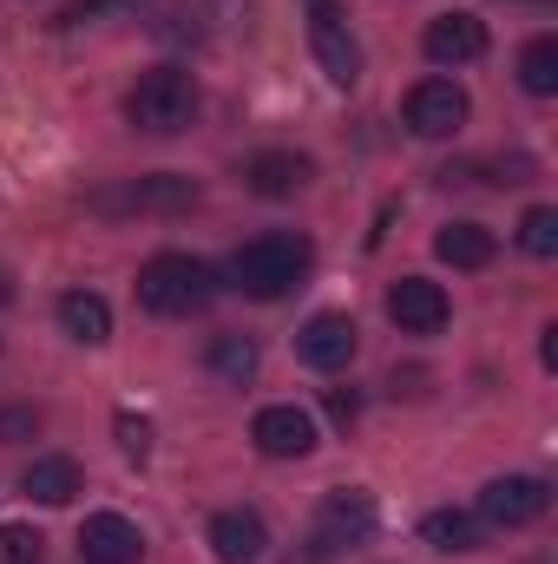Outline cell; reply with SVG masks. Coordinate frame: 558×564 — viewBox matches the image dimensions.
Segmentation results:
<instances>
[{
    "mask_svg": "<svg viewBox=\"0 0 558 564\" xmlns=\"http://www.w3.org/2000/svg\"><path fill=\"white\" fill-rule=\"evenodd\" d=\"M362 539H375V499L368 492H329L322 512H315V564L335 558V552H355Z\"/></svg>",
    "mask_w": 558,
    "mask_h": 564,
    "instance_id": "277c9868",
    "label": "cell"
},
{
    "mask_svg": "<svg viewBox=\"0 0 558 564\" xmlns=\"http://www.w3.org/2000/svg\"><path fill=\"white\" fill-rule=\"evenodd\" d=\"M211 552H217V564H257L270 552V525H264L257 512L230 506V512L211 519Z\"/></svg>",
    "mask_w": 558,
    "mask_h": 564,
    "instance_id": "4fadbf2b",
    "label": "cell"
},
{
    "mask_svg": "<svg viewBox=\"0 0 558 564\" xmlns=\"http://www.w3.org/2000/svg\"><path fill=\"white\" fill-rule=\"evenodd\" d=\"M309 177H315V164H309L302 151H257V158L244 164V184H250L257 197H296Z\"/></svg>",
    "mask_w": 558,
    "mask_h": 564,
    "instance_id": "5bb4252c",
    "label": "cell"
},
{
    "mask_svg": "<svg viewBox=\"0 0 558 564\" xmlns=\"http://www.w3.org/2000/svg\"><path fill=\"white\" fill-rule=\"evenodd\" d=\"M420 46H427L433 66H473V59L486 53V20H473V13H440V20H427Z\"/></svg>",
    "mask_w": 558,
    "mask_h": 564,
    "instance_id": "8fae6325",
    "label": "cell"
},
{
    "mask_svg": "<svg viewBox=\"0 0 558 564\" xmlns=\"http://www.w3.org/2000/svg\"><path fill=\"white\" fill-rule=\"evenodd\" d=\"M546 506H552V486H546V479H533V473L486 479V492H480V519H486V525H500V532H519V525L546 519Z\"/></svg>",
    "mask_w": 558,
    "mask_h": 564,
    "instance_id": "5b68a950",
    "label": "cell"
},
{
    "mask_svg": "<svg viewBox=\"0 0 558 564\" xmlns=\"http://www.w3.org/2000/svg\"><path fill=\"white\" fill-rule=\"evenodd\" d=\"M309 237H289V230H270V237H257V243H244L237 257H230V282L250 295V302H277L289 295L296 282L309 276Z\"/></svg>",
    "mask_w": 558,
    "mask_h": 564,
    "instance_id": "6da1fadb",
    "label": "cell"
},
{
    "mask_svg": "<svg viewBox=\"0 0 558 564\" xmlns=\"http://www.w3.org/2000/svg\"><path fill=\"white\" fill-rule=\"evenodd\" d=\"M257 361H264V355H257V341H250V335H237V328L211 335V348H204V368H211L217 381H237V388L257 375Z\"/></svg>",
    "mask_w": 558,
    "mask_h": 564,
    "instance_id": "ac0fdd59",
    "label": "cell"
},
{
    "mask_svg": "<svg viewBox=\"0 0 558 564\" xmlns=\"http://www.w3.org/2000/svg\"><path fill=\"white\" fill-rule=\"evenodd\" d=\"M46 558V539L33 525H0V564H40Z\"/></svg>",
    "mask_w": 558,
    "mask_h": 564,
    "instance_id": "603a6c76",
    "label": "cell"
},
{
    "mask_svg": "<svg viewBox=\"0 0 558 564\" xmlns=\"http://www.w3.org/2000/svg\"><path fill=\"white\" fill-rule=\"evenodd\" d=\"M250 440H257V453L264 459H309L315 453V414L309 408H264L257 421H250Z\"/></svg>",
    "mask_w": 558,
    "mask_h": 564,
    "instance_id": "9c48e42d",
    "label": "cell"
},
{
    "mask_svg": "<svg viewBox=\"0 0 558 564\" xmlns=\"http://www.w3.org/2000/svg\"><path fill=\"white\" fill-rule=\"evenodd\" d=\"M539 361H546V368H558V328H546V341H539Z\"/></svg>",
    "mask_w": 558,
    "mask_h": 564,
    "instance_id": "4316f807",
    "label": "cell"
},
{
    "mask_svg": "<svg viewBox=\"0 0 558 564\" xmlns=\"http://www.w3.org/2000/svg\"><path fill=\"white\" fill-rule=\"evenodd\" d=\"M420 539L433 545V552H480V519L473 512H427L420 519Z\"/></svg>",
    "mask_w": 558,
    "mask_h": 564,
    "instance_id": "ffe728a7",
    "label": "cell"
},
{
    "mask_svg": "<svg viewBox=\"0 0 558 564\" xmlns=\"http://www.w3.org/2000/svg\"><path fill=\"white\" fill-rule=\"evenodd\" d=\"M139 552H144V532L119 512H93L79 525V558L86 564H139Z\"/></svg>",
    "mask_w": 558,
    "mask_h": 564,
    "instance_id": "7c38bea8",
    "label": "cell"
},
{
    "mask_svg": "<svg viewBox=\"0 0 558 564\" xmlns=\"http://www.w3.org/2000/svg\"><path fill=\"white\" fill-rule=\"evenodd\" d=\"M401 112H408V132H415V139H453L473 106H466V93H460L453 79H420Z\"/></svg>",
    "mask_w": 558,
    "mask_h": 564,
    "instance_id": "8992f818",
    "label": "cell"
},
{
    "mask_svg": "<svg viewBox=\"0 0 558 564\" xmlns=\"http://www.w3.org/2000/svg\"><path fill=\"white\" fill-rule=\"evenodd\" d=\"M60 328H66L79 348L112 341V308H106V295H93V289H66V295H60Z\"/></svg>",
    "mask_w": 558,
    "mask_h": 564,
    "instance_id": "9a60e30c",
    "label": "cell"
},
{
    "mask_svg": "<svg viewBox=\"0 0 558 564\" xmlns=\"http://www.w3.org/2000/svg\"><path fill=\"white\" fill-rule=\"evenodd\" d=\"M126 119L151 132V139H171V132H184L191 119H197V79L184 73V66H151L139 86H132V99H126Z\"/></svg>",
    "mask_w": 558,
    "mask_h": 564,
    "instance_id": "3957f363",
    "label": "cell"
},
{
    "mask_svg": "<svg viewBox=\"0 0 558 564\" xmlns=\"http://www.w3.org/2000/svg\"><path fill=\"white\" fill-rule=\"evenodd\" d=\"M119 446H126V459H144V453H151V421L119 414Z\"/></svg>",
    "mask_w": 558,
    "mask_h": 564,
    "instance_id": "484cf974",
    "label": "cell"
},
{
    "mask_svg": "<svg viewBox=\"0 0 558 564\" xmlns=\"http://www.w3.org/2000/svg\"><path fill=\"white\" fill-rule=\"evenodd\" d=\"M519 86H526L533 99H552L558 93V40L552 33L526 40V53H519Z\"/></svg>",
    "mask_w": 558,
    "mask_h": 564,
    "instance_id": "44dd1931",
    "label": "cell"
},
{
    "mask_svg": "<svg viewBox=\"0 0 558 564\" xmlns=\"http://www.w3.org/2000/svg\"><path fill=\"white\" fill-rule=\"evenodd\" d=\"M433 257L453 263V270H486V263L500 257V243H493L486 224H447V230L433 237Z\"/></svg>",
    "mask_w": 558,
    "mask_h": 564,
    "instance_id": "e0dca14e",
    "label": "cell"
},
{
    "mask_svg": "<svg viewBox=\"0 0 558 564\" xmlns=\"http://www.w3.org/2000/svg\"><path fill=\"white\" fill-rule=\"evenodd\" d=\"M112 7H139V0H73V7H60L53 26H86V20H99V13H112Z\"/></svg>",
    "mask_w": 558,
    "mask_h": 564,
    "instance_id": "cb8c5ba5",
    "label": "cell"
},
{
    "mask_svg": "<svg viewBox=\"0 0 558 564\" xmlns=\"http://www.w3.org/2000/svg\"><path fill=\"white\" fill-rule=\"evenodd\" d=\"M355 348H362V335H355V322H348L342 308H322V315H309V322L296 328V355H302L309 368H322V375L348 368Z\"/></svg>",
    "mask_w": 558,
    "mask_h": 564,
    "instance_id": "52a82bcc",
    "label": "cell"
},
{
    "mask_svg": "<svg viewBox=\"0 0 558 564\" xmlns=\"http://www.w3.org/2000/svg\"><path fill=\"white\" fill-rule=\"evenodd\" d=\"M447 289L440 282H427V276H401V282H388V322L401 328V335H440L447 328Z\"/></svg>",
    "mask_w": 558,
    "mask_h": 564,
    "instance_id": "ba28073f",
    "label": "cell"
},
{
    "mask_svg": "<svg viewBox=\"0 0 558 564\" xmlns=\"http://www.w3.org/2000/svg\"><path fill=\"white\" fill-rule=\"evenodd\" d=\"M519 250L526 257H558V210L552 204H539V210L519 217Z\"/></svg>",
    "mask_w": 558,
    "mask_h": 564,
    "instance_id": "7402d4cb",
    "label": "cell"
},
{
    "mask_svg": "<svg viewBox=\"0 0 558 564\" xmlns=\"http://www.w3.org/2000/svg\"><path fill=\"white\" fill-rule=\"evenodd\" d=\"M322 408H329V421H335V426L362 421V394H355V388H329V394H322Z\"/></svg>",
    "mask_w": 558,
    "mask_h": 564,
    "instance_id": "d4e9b609",
    "label": "cell"
},
{
    "mask_svg": "<svg viewBox=\"0 0 558 564\" xmlns=\"http://www.w3.org/2000/svg\"><path fill=\"white\" fill-rule=\"evenodd\" d=\"M0 302H13V282H7V270H0Z\"/></svg>",
    "mask_w": 558,
    "mask_h": 564,
    "instance_id": "83f0119b",
    "label": "cell"
},
{
    "mask_svg": "<svg viewBox=\"0 0 558 564\" xmlns=\"http://www.w3.org/2000/svg\"><path fill=\"white\" fill-rule=\"evenodd\" d=\"M309 40H315V59H322V73H329L335 86H355V79H362V53H355L348 26H342V13H335V0H309Z\"/></svg>",
    "mask_w": 558,
    "mask_h": 564,
    "instance_id": "30bf717a",
    "label": "cell"
},
{
    "mask_svg": "<svg viewBox=\"0 0 558 564\" xmlns=\"http://www.w3.org/2000/svg\"><path fill=\"white\" fill-rule=\"evenodd\" d=\"M211 295H217V270L197 257L164 250L139 270V308H151V315H197Z\"/></svg>",
    "mask_w": 558,
    "mask_h": 564,
    "instance_id": "7a4b0ae2",
    "label": "cell"
},
{
    "mask_svg": "<svg viewBox=\"0 0 558 564\" xmlns=\"http://www.w3.org/2000/svg\"><path fill=\"white\" fill-rule=\"evenodd\" d=\"M126 204H132V210H191V204H197V184L178 177V171H158V177H139V184H132Z\"/></svg>",
    "mask_w": 558,
    "mask_h": 564,
    "instance_id": "d6986e66",
    "label": "cell"
},
{
    "mask_svg": "<svg viewBox=\"0 0 558 564\" xmlns=\"http://www.w3.org/2000/svg\"><path fill=\"white\" fill-rule=\"evenodd\" d=\"M79 486H86V479H79V466H73L66 453H40V459L20 473V492H26V499H40V506H66Z\"/></svg>",
    "mask_w": 558,
    "mask_h": 564,
    "instance_id": "2e32d148",
    "label": "cell"
}]
</instances>
